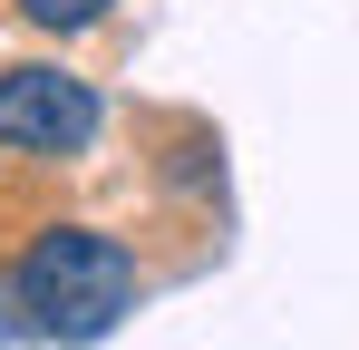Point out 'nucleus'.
Wrapping results in <instances>:
<instances>
[{
    "mask_svg": "<svg viewBox=\"0 0 359 350\" xmlns=\"http://www.w3.org/2000/svg\"><path fill=\"white\" fill-rule=\"evenodd\" d=\"M136 253L97 224H49L20 263H10V302H20V331L29 341H59V350H88L107 341L126 311H136Z\"/></svg>",
    "mask_w": 359,
    "mask_h": 350,
    "instance_id": "nucleus-1",
    "label": "nucleus"
},
{
    "mask_svg": "<svg viewBox=\"0 0 359 350\" xmlns=\"http://www.w3.org/2000/svg\"><path fill=\"white\" fill-rule=\"evenodd\" d=\"M97 127H107V108H97L88 78H68L49 58L0 68V146H10V156H88Z\"/></svg>",
    "mask_w": 359,
    "mask_h": 350,
    "instance_id": "nucleus-2",
    "label": "nucleus"
},
{
    "mask_svg": "<svg viewBox=\"0 0 359 350\" xmlns=\"http://www.w3.org/2000/svg\"><path fill=\"white\" fill-rule=\"evenodd\" d=\"M117 0H20V20L29 30H49V39H78V30H97Z\"/></svg>",
    "mask_w": 359,
    "mask_h": 350,
    "instance_id": "nucleus-3",
    "label": "nucleus"
}]
</instances>
